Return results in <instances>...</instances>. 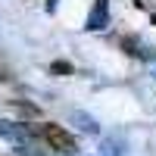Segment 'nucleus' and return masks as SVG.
<instances>
[{
  "mask_svg": "<svg viewBox=\"0 0 156 156\" xmlns=\"http://www.w3.org/2000/svg\"><path fill=\"white\" fill-rule=\"evenodd\" d=\"M34 134H37V137H44V144H47L50 150H56V153L72 156V153L78 150L75 137H72L62 125H41V128H34Z\"/></svg>",
  "mask_w": 156,
  "mask_h": 156,
  "instance_id": "obj_1",
  "label": "nucleus"
},
{
  "mask_svg": "<svg viewBox=\"0 0 156 156\" xmlns=\"http://www.w3.org/2000/svg\"><path fill=\"white\" fill-rule=\"evenodd\" d=\"M9 109L19 112V115H28V119H34V115H37V106H31V103H22V100H12Z\"/></svg>",
  "mask_w": 156,
  "mask_h": 156,
  "instance_id": "obj_2",
  "label": "nucleus"
},
{
  "mask_svg": "<svg viewBox=\"0 0 156 156\" xmlns=\"http://www.w3.org/2000/svg\"><path fill=\"white\" fill-rule=\"evenodd\" d=\"M50 72H53V75H69V72H72V66L59 59V62H53V66H50Z\"/></svg>",
  "mask_w": 156,
  "mask_h": 156,
  "instance_id": "obj_3",
  "label": "nucleus"
},
{
  "mask_svg": "<svg viewBox=\"0 0 156 156\" xmlns=\"http://www.w3.org/2000/svg\"><path fill=\"white\" fill-rule=\"evenodd\" d=\"M153 22H156V16H153Z\"/></svg>",
  "mask_w": 156,
  "mask_h": 156,
  "instance_id": "obj_4",
  "label": "nucleus"
}]
</instances>
